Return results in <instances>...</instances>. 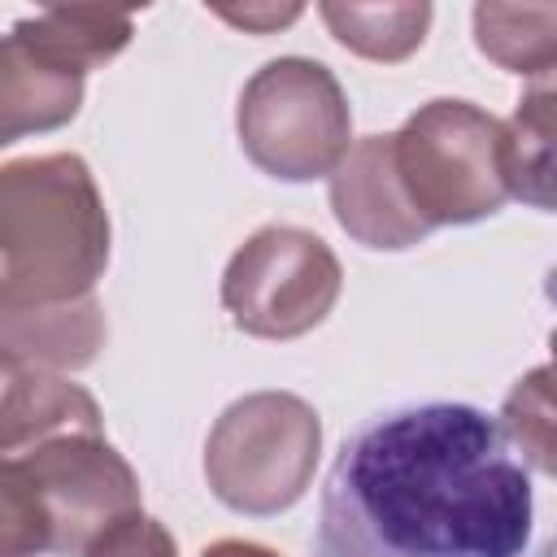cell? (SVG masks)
<instances>
[{"instance_id":"obj_12","label":"cell","mask_w":557,"mask_h":557,"mask_svg":"<svg viewBox=\"0 0 557 557\" xmlns=\"http://www.w3.org/2000/svg\"><path fill=\"white\" fill-rule=\"evenodd\" d=\"M509 196L540 213H557V70L535 78L505 117Z\"/></svg>"},{"instance_id":"obj_1","label":"cell","mask_w":557,"mask_h":557,"mask_svg":"<svg viewBox=\"0 0 557 557\" xmlns=\"http://www.w3.org/2000/svg\"><path fill=\"white\" fill-rule=\"evenodd\" d=\"M531 470L466 400H409L370 413L335 453L313 557H522Z\"/></svg>"},{"instance_id":"obj_16","label":"cell","mask_w":557,"mask_h":557,"mask_svg":"<svg viewBox=\"0 0 557 557\" xmlns=\"http://www.w3.org/2000/svg\"><path fill=\"white\" fill-rule=\"evenodd\" d=\"M500 431L527 470L557 479V331L548 335V366L527 370L509 387L500 405Z\"/></svg>"},{"instance_id":"obj_19","label":"cell","mask_w":557,"mask_h":557,"mask_svg":"<svg viewBox=\"0 0 557 557\" xmlns=\"http://www.w3.org/2000/svg\"><path fill=\"white\" fill-rule=\"evenodd\" d=\"M200 557H278V553L265 548V544H257V540H218Z\"/></svg>"},{"instance_id":"obj_10","label":"cell","mask_w":557,"mask_h":557,"mask_svg":"<svg viewBox=\"0 0 557 557\" xmlns=\"http://www.w3.org/2000/svg\"><path fill=\"white\" fill-rule=\"evenodd\" d=\"M83 78L9 30L0 44V144L65 126L83 104Z\"/></svg>"},{"instance_id":"obj_2","label":"cell","mask_w":557,"mask_h":557,"mask_svg":"<svg viewBox=\"0 0 557 557\" xmlns=\"http://www.w3.org/2000/svg\"><path fill=\"white\" fill-rule=\"evenodd\" d=\"M109 265V209L78 152L22 157L0 170V309L96 296Z\"/></svg>"},{"instance_id":"obj_14","label":"cell","mask_w":557,"mask_h":557,"mask_svg":"<svg viewBox=\"0 0 557 557\" xmlns=\"http://www.w3.org/2000/svg\"><path fill=\"white\" fill-rule=\"evenodd\" d=\"M474 48L509 74L544 78L557 70V4H474Z\"/></svg>"},{"instance_id":"obj_13","label":"cell","mask_w":557,"mask_h":557,"mask_svg":"<svg viewBox=\"0 0 557 557\" xmlns=\"http://www.w3.org/2000/svg\"><path fill=\"white\" fill-rule=\"evenodd\" d=\"M13 35L26 39L35 52L52 57L57 65L91 74L131 44L135 17L126 9H104V4H57L35 17H22Z\"/></svg>"},{"instance_id":"obj_8","label":"cell","mask_w":557,"mask_h":557,"mask_svg":"<svg viewBox=\"0 0 557 557\" xmlns=\"http://www.w3.org/2000/svg\"><path fill=\"white\" fill-rule=\"evenodd\" d=\"M331 213L366 248L405 252L431 235L392 165V135H366L331 174Z\"/></svg>"},{"instance_id":"obj_7","label":"cell","mask_w":557,"mask_h":557,"mask_svg":"<svg viewBox=\"0 0 557 557\" xmlns=\"http://www.w3.org/2000/svg\"><path fill=\"white\" fill-rule=\"evenodd\" d=\"M344 287L339 257L305 226L252 231L222 274V305L252 339H296L326 322Z\"/></svg>"},{"instance_id":"obj_18","label":"cell","mask_w":557,"mask_h":557,"mask_svg":"<svg viewBox=\"0 0 557 557\" xmlns=\"http://www.w3.org/2000/svg\"><path fill=\"white\" fill-rule=\"evenodd\" d=\"M222 22L231 26H244L252 35H265V30H278L287 22L300 17V4H244V9H213Z\"/></svg>"},{"instance_id":"obj_17","label":"cell","mask_w":557,"mask_h":557,"mask_svg":"<svg viewBox=\"0 0 557 557\" xmlns=\"http://www.w3.org/2000/svg\"><path fill=\"white\" fill-rule=\"evenodd\" d=\"M83 557H178V544L157 518L139 509V513L117 518L104 535H96Z\"/></svg>"},{"instance_id":"obj_5","label":"cell","mask_w":557,"mask_h":557,"mask_svg":"<svg viewBox=\"0 0 557 557\" xmlns=\"http://www.w3.org/2000/svg\"><path fill=\"white\" fill-rule=\"evenodd\" d=\"M322 453L318 409L296 392H248L222 409L205 440L209 492L248 518L292 509Z\"/></svg>"},{"instance_id":"obj_6","label":"cell","mask_w":557,"mask_h":557,"mask_svg":"<svg viewBox=\"0 0 557 557\" xmlns=\"http://www.w3.org/2000/svg\"><path fill=\"white\" fill-rule=\"evenodd\" d=\"M235 135L244 157L283 183L331 178L348 157L352 109L339 78L309 57L265 61L239 91Z\"/></svg>"},{"instance_id":"obj_3","label":"cell","mask_w":557,"mask_h":557,"mask_svg":"<svg viewBox=\"0 0 557 557\" xmlns=\"http://www.w3.org/2000/svg\"><path fill=\"white\" fill-rule=\"evenodd\" d=\"M126 513H139V479L104 431L4 453L0 557H83Z\"/></svg>"},{"instance_id":"obj_15","label":"cell","mask_w":557,"mask_h":557,"mask_svg":"<svg viewBox=\"0 0 557 557\" xmlns=\"http://www.w3.org/2000/svg\"><path fill=\"white\" fill-rule=\"evenodd\" d=\"M322 22L331 26V35L366 57V61H405L409 52L422 48L426 39V26H431V4L418 0V4H318Z\"/></svg>"},{"instance_id":"obj_11","label":"cell","mask_w":557,"mask_h":557,"mask_svg":"<svg viewBox=\"0 0 557 557\" xmlns=\"http://www.w3.org/2000/svg\"><path fill=\"white\" fill-rule=\"evenodd\" d=\"M100 431V405L91 392L52 370H4V405H0V448L22 453L52 435Z\"/></svg>"},{"instance_id":"obj_4","label":"cell","mask_w":557,"mask_h":557,"mask_svg":"<svg viewBox=\"0 0 557 557\" xmlns=\"http://www.w3.org/2000/svg\"><path fill=\"white\" fill-rule=\"evenodd\" d=\"M392 165L413 213L435 226H470L509 200L505 122L470 100H426L392 131Z\"/></svg>"},{"instance_id":"obj_9","label":"cell","mask_w":557,"mask_h":557,"mask_svg":"<svg viewBox=\"0 0 557 557\" xmlns=\"http://www.w3.org/2000/svg\"><path fill=\"white\" fill-rule=\"evenodd\" d=\"M104 309L96 296L48 309H0L4 370H83L104 348Z\"/></svg>"}]
</instances>
